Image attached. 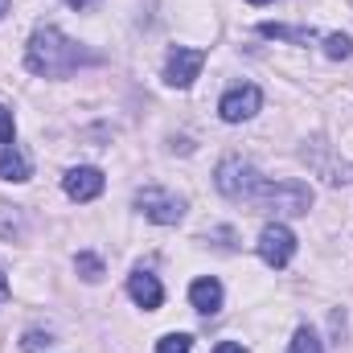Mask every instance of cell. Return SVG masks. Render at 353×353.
Instances as JSON below:
<instances>
[{
  "label": "cell",
  "mask_w": 353,
  "mask_h": 353,
  "mask_svg": "<svg viewBox=\"0 0 353 353\" xmlns=\"http://www.w3.org/2000/svg\"><path fill=\"white\" fill-rule=\"evenodd\" d=\"M103 185H107V176L99 173L94 165H79V169H70L62 176V189H66L70 201H94L103 193Z\"/></svg>",
  "instance_id": "cell-8"
},
{
  "label": "cell",
  "mask_w": 353,
  "mask_h": 353,
  "mask_svg": "<svg viewBox=\"0 0 353 353\" xmlns=\"http://www.w3.org/2000/svg\"><path fill=\"white\" fill-rule=\"evenodd\" d=\"M222 283L214 279V275H201V279H193V288H189V304L201 312V316H218L222 312Z\"/></svg>",
  "instance_id": "cell-10"
},
{
  "label": "cell",
  "mask_w": 353,
  "mask_h": 353,
  "mask_svg": "<svg viewBox=\"0 0 353 353\" xmlns=\"http://www.w3.org/2000/svg\"><path fill=\"white\" fill-rule=\"evenodd\" d=\"M0 176L4 181H29L33 176V165H29V157L17 148V144H0Z\"/></svg>",
  "instance_id": "cell-11"
},
{
  "label": "cell",
  "mask_w": 353,
  "mask_h": 353,
  "mask_svg": "<svg viewBox=\"0 0 353 353\" xmlns=\"http://www.w3.org/2000/svg\"><path fill=\"white\" fill-rule=\"evenodd\" d=\"M157 353H193V337L189 333H165L157 341Z\"/></svg>",
  "instance_id": "cell-16"
},
{
  "label": "cell",
  "mask_w": 353,
  "mask_h": 353,
  "mask_svg": "<svg viewBox=\"0 0 353 353\" xmlns=\"http://www.w3.org/2000/svg\"><path fill=\"white\" fill-rule=\"evenodd\" d=\"M74 271H79V275H83L87 283H99V279H103V259H99V255H87V251H83V255L74 259Z\"/></svg>",
  "instance_id": "cell-15"
},
{
  "label": "cell",
  "mask_w": 353,
  "mask_h": 353,
  "mask_svg": "<svg viewBox=\"0 0 353 353\" xmlns=\"http://www.w3.org/2000/svg\"><path fill=\"white\" fill-rule=\"evenodd\" d=\"M263 107V90L259 87H234L222 94V103H218V115L226 119V123H243V119H251L255 111Z\"/></svg>",
  "instance_id": "cell-7"
},
{
  "label": "cell",
  "mask_w": 353,
  "mask_h": 353,
  "mask_svg": "<svg viewBox=\"0 0 353 353\" xmlns=\"http://www.w3.org/2000/svg\"><path fill=\"white\" fill-rule=\"evenodd\" d=\"M255 205H263V210H275V214H308V205H312V189L304 185V181H267L263 193L255 197Z\"/></svg>",
  "instance_id": "cell-3"
},
{
  "label": "cell",
  "mask_w": 353,
  "mask_h": 353,
  "mask_svg": "<svg viewBox=\"0 0 353 353\" xmlns=\"http://www.w3.org/2000/svg\"><path fill=\"white\" fill-rule=\"evenodd\" d=\"M247 4H271V0H247Z\"/></svg>",
  "instance_id": "cell-23"
},
{
  "label": "cell",
  "mask_w": 353,
  "mask_h": 353,
  "mask_svg": "<svg viewBox=\"0 0 353 353\" xmlns=\"http://www.w3.org/2000/svg\"><path fill=\"white\" fill-rule=\"evenodd\" d=\"M214 353H247V345H239V341H222Z\"/></svg>",
  "instance_id": "cell-19"
},
{
  "label": "cell",
  "mask_w": 353,
  "mask_h": 353,
  "mask_svg": "<svg viewBox=\"0 0 353 353\" xmlns=\"http://www.w3.org/2000/svg\"><path fill=\"white\" fill-rule=\"evenodd\" d=\"M214 185H218V193L230 197V201H255V197L263 193L267 176L259 173L251 161H243V157H226V161L218 165V173H214Z\"/></svg>",
  "instance_id": "cell-2"
},
{
  "label": "cell",
  "mask_w": 353,
  "mask_h": 353,
  "mask_svg": "<svg viewBox=\"0 0 353 353\" xmlns=\"http://www.w3.org/2000/svg\"><path fill=\"white\" fill-rule=\"evenodd\" d=\"M46 345H54V337H50V333H37V329L25 333V341H21V350L25 353H37V350H46Z\"/></svg>",
  "instance_id": "cell-17"
},
{
  "label": "cell",
  "mask_w": 353,
  "mask_h": 353,
  "mask_svg": "<svg viewBox=\"0 0 353 353\" xmlns=\"http://www.w3.org/2000/svg\"><path fill=\"white\" fill-rule=\"evenodd\" d=\"M325 54H329L333 62H350L353 58V37L350 33H329V37H325Z\"/></svg>",
  "instance_id": "cell-13"
},
{
  "label": "cell",
  "mask_w": 353,
  "mask_h": 353,
  "mask_svg": "<svg viewBox=\"0 0 353 353\" xmlns=\"http://www.w3.org/2000/svg\"><path fill=\"white\" fill-rule=\"evenodd\" d=\"M136 210H140L148 222H157V226H176V222L185 218V197H176V193H169V189L148 185V189L136 193Z\"/></svg>",
  "instance_id": "cell-4"
},
{
  "label": "cell",
  "mask_w": 353,
  "mask_h": 353,
  "mask_svg": "<svg viewBox=\"0 0 353 353\" xmlns=\"http://www.w3.org/2000/svg\"><path fill=\"white\" fill-rule=\"evenodd\" d=\"M4 300H8V275L0 271V304H4Z\"/></svg>",
  "instance_id": "cell-21"
},
{
  "label": "cell",
  "mask_w": 353,
  "mask_h": 353,
  "mask_svg": "<svg viewBox=\"0 0 353 353\" xmlns=\"http://www.w3.org/2000/svg\"><path fill=\"white\" fill-rule=\"evenodd\" d=\"M94 62H99L94 50L70 41V37H66L62 29H54V25L33 29V37H29V46H25V66H29L33 74H41V79H66V74H74V70H83V66H94Z\"/></svg>",
  "instance_id": "cell-1"
},
{
  "label": "cell",
  "mask_w": 353,
  "mask_h": 353,
  "mask_svg": "<svg viewBox=\"0 0 353 353\" xmlns=\"http://www.w3.org/2000/svg\"><path fill=\"white\" fill-rule=\"evenodd\" d=\"M201 66H205V50H185V46H176L169 50V58H165V83L176 90L193 87V79L201 74Z\"/></svg>",
  "instance_id": "cell-6"
},
{
  "label": "cell",
  "mask_w": 353,
  "mask_h": 353,
  "mask_svg": "<svg viewBox=\"0 0 353 353\" xmlns=\"http://www.w3.org/2000/svg\"><path fill=\"white\" fill-rule=\"evenodd\" d=\"M292 255H296V234L283 222H267L263 234H259V259L279 271V267L292 263Z\"/></svg>",
  "instance_id": "cell-5"
},
{
  "label": "cell",
  "mask_w": 353,
  "mask_h": 353,
  "mask_svg": "<svg viewBox=\"0 0 353 353\" xmlns=\"http://www.w3.org/2000/svg\"><path fill=\"white\" fill-rule=\"evenodd\" d=\"M288 353H325V345H321V337L304 325V329H296V337H292V350Z\"/></svg>",
  "instance_id": "cell-14"
},
{
  "label": "cell",
  "mask_w": 353,
  "mask_h": 353,
  "mask_svg": "<svg viewBox=\"0 0 353 353\" xmlns=\"http://www.w3.org/2000/svg\"><path fill=\"white\" fill-rule=\"evenodd\" d=\"M4 12H8V0H0V17H4Z\"/></svg>",
  "instance_id": "cell-22"
},
{
  "label": "cell",
  "mask_w": 353,
  "mask_h": 353,
  "mask_svg": "<svg viewBox=\"0 0 353 353\" xmlns=\"http://www.w3.org/2000/svg\"><path fill=\"white\" fill-rule=\"evenodd\" d=\"M263 37H275V41H292V46H312L316 33L312 29H296V25H275V21H263L259 25Z\"/></svg>",
  "instance_id": "cell-12"
},
{
  "label": "cell",
  "mask_w": 353,
  "mask_h": 353,
  "mask_svg": "<svg viewBox=\"0 0 353 353\" xmlns=\"http://www.w3.org/2000/svg\"><path fill=\"white\" fill-rule=\"evenodd\" d=\"M12 136H17V123H12V111H8V107H0V144H12Z\"/></svg>",
  "instance_id": "cell-18"
},
{
  "label": "cell",
  "mask_w": 353,
  "mask_h": 353,
  "mask_svg": "<svg viewBox=\"0 0 353 353\" xmlns=\"http://www.w3.org/2000/svg\"><path fill=\"white\" fill-rule=\"evenodd\" d=\"M66 4H70V8H79V12H87L90 4H99V0H66Z\"/></svg>",
  "instance_id": "cell-20"
},
{
  "label": "cell",
  "mask_w": 353,
  "mask_h": 353,
  "mask_svg": "<svg viewBox=\"0 0 353 353\" xmlns=\"http://www.w3.org/2000/svg\"><path fill=\"white\" fill-rule=\"evenodd\" d=\"M128 292H132V300H136L144 312H152V308L165 304V288H161V279H157L148 267H136V271L128 275Z\"/></svg>",
  "instance_id": "cell-9"
}]
</instances>
